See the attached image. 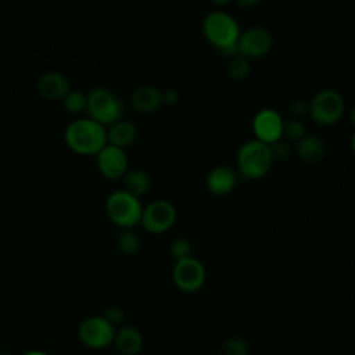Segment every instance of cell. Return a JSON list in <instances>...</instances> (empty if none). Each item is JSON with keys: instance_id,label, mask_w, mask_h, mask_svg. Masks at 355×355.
Segmentation results:
<instances>
[{"instance_id": "obj_9", "label": "cell", "mask_w": 355, "mask_h": 355, "mask_svg": "<svg viewBox=\"0 0 355 355\" xmlns=\"http://www.w3.org/2000/svg\"><path fill=\"white\" fill-rule=\"evenodd\" d=\"M172 277L175 284L183 291H196L205 282V268L194 257H187L176 261Z\"/></svg>"}, {"instance_id": "obj_16", "label": "cell", "mask_w": 355, "mask_h": 355, "mask_svg": "<svg viewBox=\"0 0 355 355\" xmlns=\"http://www.w3.org/2000/svg\"><path fill=\"white\" fill-rule=\"evenodd\" d=\"M130 103L140 112H151L162 104V92L153 85H141L133 90Z\"/></svg>"}, {"instance_id": "obj_28", "label": "cell", "mask_w": 355, "mask_h": 355, "mask_svg": "<svg viewBox=\"0 0 355 355\" xmlns=\"http://www.w3.org/2000/svg\"><path fill=\"white\" fill-rule=\"evenodd\" d=\"M111 324H116V323H119L121 320H122V318H123V312H122V309L121 308H118V306H111V308H108L107 309V312H105V316H104Z\"/></svg>"}, {"instance_id": "obj_27", "label": "cell", "mask_w": 355, "mask_h": 355, "mask_svg": "<svg viewBox=\"0 0 355 355\" xmlns=\"http://www.w3.org/2000/svg\"><path fill=\"white\" fill-rule=\"evenodd\" d=\"M290 111L295 116H302L309 112V104L304 98H295L290 103Z\"/></svg>"}, {"instance_id": "obj_2", "label": "cell", "mask_w": 355, "mask_h": 355, "mask_svg": "<svg viewBox=\"0 0 355 355\" xmlns=\"http://www.w3.org/2000/svg\"><path fill=\"white\" fill-rule=\"evenodd\" d=\"M202 32L205 37L227 55L239 53L237 40L240 37L239 22L226 11H211L202 21Z\"/></svg>"}, {"instance_id": "obj_23", "label": "cell", "mask_w": 355, "mask_h": 355, "mask_svg": "<svg viewBox=\"0 0 355 355\" xmlns=\"http://www.w3.org/2000/svg\"><path fill=\"white\" fill-rule=\"evenodd\" d=\"M218 355H248V345L240 337H230L220 345Z\"/></svg>"}, {"instance_id": "obj_5", "label": "cell", "mask_w": 355, "mask_h": 355, "mask_svg": "<svg viewBox=\"0 0 355 355\" xmlns=\"http://www.w3.org/2000/svg\"><path fill=\"white\" fill-rule=\"evenodd\" d=\"M237 164L241 175L245 178L263 176L272 164L269 146L257 139L245 141L239 148Z\"/></svg>"}, {"instance_id": "obj_22", "label": "cell", "mask_w": 355, "mask_h": 355, "mask_svg": "<svg viewBox=\"0 0 355 355\" xmlns=\"http://www.w3.org/2000/svg\"><path fill=\"white\" fill-rule=\"evenodd\" d=\"M116 245L125 254H135L140 247V237L130 229H125L118 236Z\"/></svg>"}, {"instance_id": "obj_25", "label": "cell", "mask_w": 355, "mask_h": 355, "mask_svg": "<svg viewBox=\"0 0 355 355\" xmlns=\"http://www.w3.org/2000/svg\"><path fill=\"white\" fill-rule=\"evenodd\" d=\"M169 251H171L172 257L176 258V261L183 259V258H187V257H191V245H190V241H189L187 239L178 237V239H175V240L171 241Z\"/></svg>"}, {"instance_id": "obj_30", "label": "cell", "mask_w": 355, "mask_h": 355, "mask_svg": "<svg viewBox=\"0 0 355 355\" xmlns=\"http://www.w3.org/2000/svg\"><path fill=\"white\" fill-rule=\"evenodd\" d=\"M24 355H49V354H46V352H43V351L33 349V351H28V352H25Z\"/></svg>"}, {"instance_id": "obj_12", "label": "cell", "mask_w": 355, "mask_h": 355, "mask_svg": "<svg viewBox=\"0 0 355 355\" xmlns=\"http://www.w3.org/2000/svg\"><path fill=\"white\" fill-rule=\"evenodd\" d=\"M98 171L108 179L122 178L128 171V157L123 148L107 144L96 154Z\"/></svg>"}, {"instance_id": "obj_26", "label": "cell", "mask_w": 355, "mask_h": 355, "mask_svg": "<svg viewBox=\"0 0 355 355\" xmlns=\"http://www.w3.org/2000/svg\"><path fill=\"white\" fill-rule=\"evenodd\" d=\"M269 150H270V155L272 159H286L290 154H291V146L288 143V140H284L283 137L268 144Z\"/></svg>"}, {"instance_id": "obj_4", "label": "cell", "mask_w": 355, "mask_h": 355, "mask_svg": "<svg viewBox=\"0 0 355 355\" xmlns=\"http://www.w3.org/2000/svg\"><path fill=\"white\" fill-rule=\"evenodd\" d=\"M86 112L89 118L101 125H111L122 119L123 104L121 98L107 87H94L87 94Z\"/></svg>"}, {"instance_id": "obj_29", "label": "cell", "mask_w": 355, "mask_h": 355, "mask_svg": "<svg viewBox=\"0 0 355 355\" xmlns=\"http://www.w3.org/2000/svg\"><path fill=\"white\" fill-rule=\"evenodd\" d=\"M179 100V93L175 89H168L162 92V103L166 104H176Z\"/></svg>"}, {"instance_id": "obj_1", "label": "cell", "mask_w": 355, "mask_h": 355, "mask_svg": "<svg viewBox=\"0 0 355 355\" xmlns=\"http://www.w3.org/2000/svg\"><path fill=\"white\" fill-rule=\"evenodd\" d=\"M67 146L78 154H97L107 146V129L92 118H78L68 123L64 132Z\"/></svg>"}, {"instance_id": "obj_21", "label": "cell", "mask_w": 355, "mask_h": 355, "mask_svg": "<svg viewBox=\"0 0 355 355\" xmlns=\"http://www.w3.org/2000/svg\"><path fill=\"white\" fill-rule=\"evenodd\" d=\"M227 72L234 79H244L250 72V61L247 57L241 54L232 55L229 64H227Z\"/></svg>"}, {"instance_id": "obj_32", "label": "cell", "mask_w": 355, "mask_h": 355, "mask_svg": "<svg viewBox=\"0 0 355 355\" xmlns=\"http://www.w3.org/2000/svg\"><path fill=\"white\" fill-rule=\"evenodd\" d=\"M351 146H352V150H354V153H355V133H354V136H352V140H351Z\"/></svg>"}, {"instance_id": "obj_11", "label": "cell", "mask_w": 355, "mask_h": 355, "mask_svg": "<svg viewBox=\"0 0 355 355\" xmlns=\"http://www.w3.org/2000/svg\"><path fill=\"white\" fill-rule=\"evenodd\" d=\"M283 118L273 108H262L252 118V130L257 140L270 144L283 136Z\"/></svg>"}, {"instance_id": "obj_33", "label": "cell", "mask_w": 355, "mask_h": 355, "mask_svg": "<svg viewBox=\"0 0 355 355\" xmlns=\"http://www.w3.org/2000/svg\"><path fill=\"white\" fill-rule=\"evenodd\" d=\"M0 355H8V354H6V352H1V354H0Z\"/></svg>"}, {"instance_id": "obj_31", "label": "cell", "mask_w": 355, "mask_h": 355, "mask_svg": "<svg viewBox=\"0 0 355 355\" xmlns=\"http://www.w3.org/2000/svg\"><path fill=\"white\" fill-rule=\"evenodd\" d=\"M351 121H352V123L355 125V105H354L352 110H351Z\"/></svg>"}, {"instance_id": "obj_18", "label": "cell", "mask_w": 355, "mask_h": 355, "mask_svg": "<svg viewBox=\"0 0 355 355\" xmlns=\"http://www.w3.org/2000/svg\"><path fill=\"white\" fill-rule=\"evenodd\" d=\"M297 153L302 159L315 162L324 155L326 146L320 137L315 135H304L297 143Z\"/></svg>"}, {"instance_id": "obj_17", "label": "cell", "mask_w": 355, "mask_h": 355, "mask_svg": "<svg viewBox=\"0 0 355 355\" xmlns=\"http://www.w3.org/2000/svg\"><path fill=\"white\" fill-rule=\"evenodd\" d=\"M114 344L116 345L121 354L136 355L140 352L143 347V336L137 329L132 326H125L115 331Z\"/></svg>"}, {"instance_id": "obj_3", "label": "cell", "mask_w": 355, "mask_h": 355, "mask_svg": "<svg viewBox=\"0 0 355 355\" xmlns=\"http://www.w3.org/2000/svg\"><path fill=\"white\" fill-rule=\"evenodd\" d=\"M105 212L112 223L123 229H130L141 220L143 205L139 197L122 189L112 191L107 197Z\"/></svg>"}, {"instance_id": "obj_14", "label": "cell", "mask_w": 355, "mask_h": 355, "mask_svg": "<svg viewBox=\"0 0 355 355\" xmlns=\"http://www.w3.org/2000/svg\"><path fill=\"white\" fill-rule=\"evenodd\" d=\"M207 187L218 196L230 193L237 182V175L233 168L227 165H216L207 175Z\"/></svg>"}, {"instance_id": "obj_6", "label": "cell", "mask_w": 355, "mask_h": 355, "mask_svg": "<svg viewBox=\"0 0 355 355\" xmlns=\"http://www.w3.org/2000/svg\"><path fill=\"white\" fill-rule=\"evenodd\" d=\"M344 111L343 96L334 89H323L318 92L309 103L312 118L322 125L334 123Z\"/></svg>"}, {"instance_id": "obj_19", "label": "cell", "mask_w": 355, "mask_h": 355, "mask_svg": "<svg viewBox=\"0 0 355 355\" xmlns=\"http://www.w3.org/2000/svg\"><path fill=\"white\" fill-rule=\"evenodd\" d=\"M123 180H125V190L132 193L136 197L146 194L151 186L150 175L140 168L128 169L126 173L123 175Z\"/></svg>"}, {"instance_id": "obj_10", "label": "cell", "mask_w": 355, "mask_h": 355, "mask_svg": "<svg viewBox=\"0 0 355 355\" xmlns=\"http://www.w3.org/2000/svg\"><path fill=\"white\" fill-rule=\"evenodd\" d=\"M273 39L268 29L262 26H251L240 33L237 40L239 54L247 58H255L266 54L272 47Z\"/></svg>"}, {"instance_id": "obj_7", "label": "cell", "mask_w": 355, "mask_h": 355, "mask_svg": "<svg viewBox=\"0 0 355 355\" xmlns=\"http://www.w3.org/2000/svg\"><path fill=\"white\" fill-rule=\"evenodd\" d=\"M78 334L86 347L103 349L114 343L115 327L104 316H90L80 323Z\"/></svg>"}, {"instance_id": "obj_20", "label": "cell", "mask_w": 355, "mask_h": 355, "mask_svg": "<svg viewBox=\"0 0 355 355\" xmlns=\"http://www.w3.org/2000/svg\"><path fill=\"white\" fill-rule=\"evenodd\" d=\"M62 105L71 114H79L82 111H86L87 96L80 90H69L62 98Z\"/></svg>"}, {"instance_id": "obj_24", "label": "cell", "mask_w": 355, "mask_h": 355, "mask_svg": "<svg viewBox=\"0 0 355 355\" xmlns=\"http://www.w3.org/2000/svg\"><path fill=\"white\" fill-rule=\"evenodd\" d=\"M305 135V126L298 118H291L283 123V136L293 140H300Z\"/></svg>"}, {"instance_id": "obj_15", "label": "cell", "mask_w": 355, "mask_h": 355, "mask_svg": "<svg viewBox=\"0 0 355 355\" xmlns=\"http://www.w3.org/2000/svg\"><path fill=\"white\" fill-rule=\"evenodd\" d=\"M137 137V126L129 119H119L107 129V144L126 148Z\"/></svg>"}, {"instance_id": "obj_13", "label": "cell", "mask_w": 355, "mask_h": 355, "mask_svg": "<svg viewBox=\"0 0 355 355\" xmlns=\"http://www.w3.org/2000/svg\"><path fill=\"white\" fill-rule=\"evenodd\" d=\"M39 93L47 100H62L71 90L68 78L58 71H47L37 80Z\"/></svg>"}, {"instance_id": "obj_8", "label": "cell", "mask_w": 355, "mask_h": 355, "mask_svg": "<svg viewBox=\"0 0 355 355\" xmlns=\"http://www.w3.org/2000/svg\"><path fill=\"white\" fill-rule=\"evenodd\" d=\"M176 219V208L168 200H154L143 208L140 223L151 233L168 230Z\"/></svg>"}]
</instances>
